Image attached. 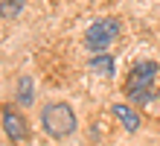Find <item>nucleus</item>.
Here are the masks:
<instances>
[{
	"instance_id": "obj_7",
	"label": "nucleus",
	"mask_w": 160,
	"mask_h": 146,
	"mask_svg": "<svg viewBox=\"0 0 160 146\" xmlns=\"http://www.w3.org/2000/svg\"><path fill=\"white\" fill-rule=\"evenodd\" d=\"M18 88H21V91H18V102L21 105H32V79L23 76V79L18 82Z\"/></svg>"
},
{
	"instance_id": "obj_2",
	"label": "nucleus",
	"mask_w": 160,
	"mask_h": 146,
	"mask_svg": "<svg viewBox=\"0 0 160 146\" xmlns=\"http://www.w3.org/2000/svg\"><path fill=\"white\" fill-rule=\"evenodd\" d=\"M41 126L50 138H70L76 132V114L67 102H50L47 108L41 111Z\"/></svg>"
},
{
	"instance_id": "obj_8",
	"label": "nucleus",
	"mask_w": 160,
	"mask_h": 146,
	"mask_svg": "<svg viewBox=\"0 0 160 146\" xmlns=\"http://www.w3.org/2000/svg\"><path fill=\"white\" fill-rule=\"evenodd\" d=\"M18 9H21V0H15V3H12V0H6V3H3V18H9V12H18Z\"/></svg>"
},
{
	"instance_id": "obj_3",
	"label": "nucleus",
	"mask_w": 160,
	"mask_h": 146,
	"mask_svg": "<svg viewBox=\"0 0 160 146\" xmlns=\"http://www.w3.org/2000/svg\"><path fill=\"white\" fill-rule=\"evenodd\" d=\"M119 35V24L114 18H102V21H93L88 26V32H84V47H88L90 53H105L111 44H114V38Z\"/></svg>"
},
{
	"instance_id": "obj_1",
	"label": "nucleus",
	"mask_w": 160,
	"mask_h": 146,
	"mask_svg": "<svg viewBox=\"0 0 160 146\" xmlns=\"http://www.w3.org/2000/svg\"><path fill=\"white\" fill-rule=\"evenodd\" d=\"M154 76H157V64L154 62H140L131 67L128 79H125V94L131 102L146 105L154 96Z\"/></svg>"
},
{
	"instance_id": "obj_4",
	"label": "nucleus",
	"mask_w": 160,
	"mask_h": 146,
	"mask_svg": "<svg viewBox=\"0 0 160 146\" xmlns=\"http://www.w3.org/2000/svg\"><path fill=\"white\" fill-rule=\"evenodd\" d=\"M3 132H6V138H12V140H23V138H26V123H23V117L15 114L9 105L3 108Z\"/></svg>"
},
{
	"instance_id": "obj_5",
	"label": "nucleus",
	"mask_w": 160,
	"mask_h": 146,
	"mask_svg": "<svg viewBox=\"0 0 160 146\" xmlns=\"http://www.w3.org/2000/svg\"><path fill=\"white\" fill-rule=\"evenodd\" d=\"M114 114H117V120L125 126L128 132H137V129H140V117H137L134 108H128V105H122V102H119V105H114Z\"/></svg>"
},
{
	"instance_id": "obj_6",
	"label": "nucleus",
	"mask_w": 160,
	"mask_h": 146,
	"mask_svg": "<svg viewBox=\"0 0 160 146\" xmlns=\"http://www.w3.org/2000/svg\"><path fill=\"white\" fill-rule=\"evenodd\" d=\"M90 67H93L96 73H105V76H111V73H114V58L102 53V56H96V58H90Z\"/></svg>"
}]
</instances>
